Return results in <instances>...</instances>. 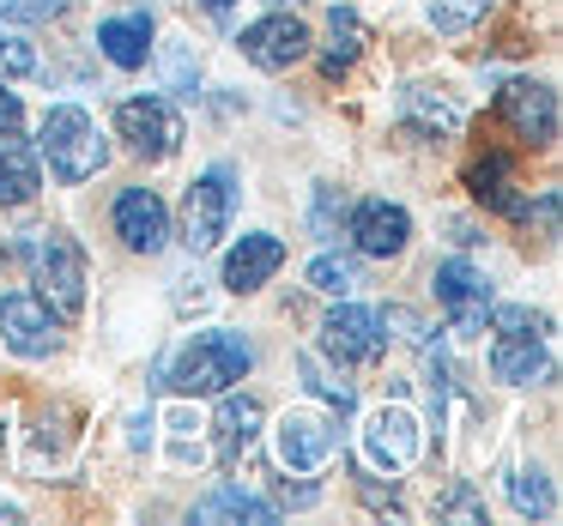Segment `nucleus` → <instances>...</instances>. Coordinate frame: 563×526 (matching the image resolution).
Here are the masks:
<instances>
[{"label":"nucleus","mask_w":563,"mask_h":526,"mask_svg":"<svg viewBox=\"0 0 563 526\" xmlns=\"http://www.w3.org/2000/svg\"><path fill=\"white\" fill-rule=\"evenodd\" d=\"M19 260H25L37 296L62 321L86 315V255H79V243L67 231H25L19 236Z\"/></svg>","instance_id":"1"},{"label":"nucleus","mask_w":563,"mask_h":526,"mask_svg":"<svg viewBox=\"0 0 563 526\" xmlns=\"http://www.w3.org/2000/svg\"><path fill=\"white\" fill-rule=\"evenodd\" d=\"M249 363H255V351H249L243 333L212 327V333H195V339L176 351L170 388L176 393H231L236 381L249 376Z\"/></svg>","instance_id":"2"},{"label":"nucleus","mask_w":563,"mask_h":526,"mask_svg":"<svg viewBox=\"0 0 563 526\" xmlns=\"http://www.w3.org/2000/svg\"><path fill=\"white\" fill-rule=\"evenodd\" d=\"M43 158H49V176L55 182H91V176L110 164V146H103L98 122H91L79 103H55L43 115Z\"/></svg>","instance_id":"3"},{"label":"nucleus","mask_w":563,"mask_h":526,"mask_svg":"<svg viewBox=\"0 0 563 526\" xmlns=\"http://www.w3.org/2000/svg\"><path fill=\"white\" fill-rule=\"evenodd\" d=\"M551 369V321L533 309H503L497 315V339H490V376L527 388Z\"/></svg>","instance_id":"4"},{"label":"nucleus","mask_w":563,"mask_h":526,"mask_svg":"<svg viewBox=\"0 0 563 526\" xmlns=\"http://www.w3.org/2000/svg\"><path fill=\"white\" fill-rule=\"evenodd\" d=\"M231 212H236V170L231 164H212L183 200V243L195 255H207L224 231H231Z\"/></svg>","instance_id":"5"},{"label":"nucleus","mask_w":563,"mask_h":526,"mask_svg":"<svg viewBox=\"0 0 563 526\" xmlns=\"http://www.w3.org/2000/svg\"><path fill=\"white\" fill-rule=\"evenodd\" d=\"M115 134H122L128 152H140L146 164H164L183 146V115L164 98H128L122 110H115Z\"/></svg>","instance_id":"6"},{"label":"nucleus","mask_w":563,"mask_h":526,"mask_svg":"<svg viewBox=\"0 0 563 526\" xmlns=\"http://www.w3.org/2000/svg\"><path fill=\"white\" fill-rule=\"evenodd\" d=\"M418 448H424V429H418V417L406 412V405H382L364 424V460L388 478L406 472V466L418 460Z\"/></svg>","instance_id":"7"},{"label":"nucleus","mask_w":563,"mask_h":526,"mask_svg":"<svg viewBox=\"0 0 563 526\" xmlns=\"http://www.w3.org/2000/svg\"><path fill=\"white\" fill-rule=\"evenodd\" d=\"M437 303L449 309L454 333L473 339V333L485 327V315H490V279L473 267V260H442L437 267Z\"/></svg>","instance_id":"8"},{"label":"nucleus","mask_w":563,"mask_h":526,"mask_svg":"<svg viewBox=\"0 0 563 526\" xmlns=\"http://www.w3.org/2000/svg\"><path fill=\"white\" fill-rule=\"evenodd\" d=\"M321 345H328L340 363H369V357H382V345H388V315L340 303L328 321H321Z\"/></svg>","instance_id":"9"},{"label":"nucleus","mask_w":563,"mask_h":526,"mask_svg":"<svg viewBox=\"0 0 563 526\" xmlns=\"http://www.w3.org/2000/svg\"><path fill=\"white\" fill-rule=\"evenodd\" d=\"M236 49H243L261 74H285V67H297L309 55V25L291 13H273V19H261V25H249L243 37H236Z\"/></svg>","instance_id":"10"},{"label":"nucleus","mask_w":563,"mask_h":526,"mask_svg":"<svg viewBox=\"0 0 563 526\" xmlns=\"http://www.w3.org/2000/svg\"><path fill=\"white\" fill-rule=\"evenodd\" d=\"M0 339H7V351L19 357H49L55 345H62V333H55V315L43 296H0Z\"/></svg>","instance_id":"11"},{"label":"nucleus","mask_w":563,"mask_h":526,"mask_svg":"<svg viewBox=\"0 0 563 526\" xmlns=\"http://www.w3.org/2000/svg\"><path fill=\"white\" fill-rule=\"evenodd\" d=\"M273 441H279V460L291 472H321L333 460V424L321 412H285Z\"/></svg>","instance_id":"12"},{"label":"nucleus","mask_w":563,"mask_h":526,"mask_svg":"<svg viewBox=\"0 0 563 526\" xmlns=\"http://www.w3.org/2000/svg\"><path fill=\"white\" fill-rule=\"evenodd\" d=\"M497 103H503L509 127L527 139V146H551V139H558V91H551V86L515 79V86H503Z\"/></svg>","instance_id":"13"},{"label":"nucleus","mask_w":563,"mask_h":526,"mask_svg":"<svg viewBox=\"0 0 563 526\" xmlns=\"http://www.w3.org/2000/svg\"><path fill=\"white\" fill-rule=\"evenodd\" d=\"M115 236H122L134 255H158V248L170 243V212H164V200L152 194V188H128V194L115 200Z\"/></svg>","instance_id":"14"},{"label":"nucleus","mask_w":563,"mask_h":526,"mask_svg":"<svg viewBox=\"0 0 563 526\" xmlns=\"http://www.w3.org/2000/svg\"><path fill=\"white\" fill-rule=\"evenodd\" d=\"M406 236H412V219H406V206H394V200H364V206L352 212V243L364 248L369 260L400 255Z\"/></svg>","instance_id":"15"},{"label":"nucleus","mask_w":563,"mask_h":526,"mask_svg":"<svg viewBox=\"0 0 563 526\" xmlns=\"http://www.w3.org/2000/svg\"><path fill=\"white\" fill-rule=\"evenodd\" d=\"M279 267H285V243L267 236V231H255V236H243V243L224 255V291L249 296V291H261Z\"/></svg>","instance_id":"16"},{"label":"nucleus","mask_w":563,"mask_h":526,"mask_svg":"<svg viewBox=\"0 0 563 526\" xmlns=\"http://www.w3.org/2000/svg\"><path fill=\"white\" fill-rule=\"evenodd\" d=\"M98 49L110 55L115 67H146V55H152V13H115V19H103L98 25Z\"/></svg>","instance_id":"17"},{"label":"nucleus","mask_w":563,"mask_h":526,"mask_svg":"<svg viewBox=\"0 0 563 526\" xmlns=\"http://www.w3.org/2000/svg\"><path fill=\"white\" fill-rule=\"evenodd\" d=\"M43 188V170H37V152L19 146L13 134H0V206H31Z\"/></svg>","instance_id":"18"},{"label":"nucleus","mask_w":563,"mask_h":526,"mask_svg":"<svg viewBox=\"0 0 563 526\" xmlns=\"http://www.w3.org/2000/svg\"><path fill=\"white\" fill-rule=\"evenodd\" d=\"M261 436V400H249V393H231V400L219 405V460H236V454H249V441Z\"/></svg>","instance_id":"19"},{"label":"nucleus","mask_w":563,"mask_h":526,"mask_svg":"<svg viewBox=\"0 0 563 526\" xmlns=\"http://www.w3.org/2000/svg\"><path fill=\"white\" fill-rule=\"evenodd\" d=\"M195 521H255V526H267V521H279V508L249 496V490H236V484H219L207 502H195Z\"/></svg>","instance_id":"20"},{"label":"nucleus","mask_w":563,"mask_h":526,"mask_svg":"<svg viewBox=\"0 0 563 526\" xmlns=\"http://www.w3.org/2000/svg\"><path fill=\"white\" fill-rule=\"evenodd\" d=\"M328 37H333V43H328V55H321V74L340 79L345 67L364 55V19H357L352 7H333V13H328Z\"/></svg>","instance_id":"21"},{"label":"nucleus","mask_w":563,"mask_h":526,"mask_svg":"<svg viewBox=\"0 0 563 526\" xmlns=\"http://www.w3.org/2000/svg\"><path fill=\"white\" fill-rule=\"evenodd\" d=\"M466 188H473V194L485 200V206H497V212H527V206H521V194H515L509 158H497V152H490V158H478L473 170H466Z\"/></svg>","instance_id":"22"},{"label":"nucleus","mask_w":563,"mask_h":526,"mask_svg":"<svg viewBox=\"0 0 563 526\" xmlns=\"http://www.w3.org/2000/svg\"><path fill=\"white\" fill-rule=\"evenodd\" d=\"M297 376H303V388L316 393V400H328L333 412H357V388H352V381H340V376H328L316 351L297 357Z\"/></svg>","instance_id":"23"},{"label":"nucleus","mask_w":563,"mask_h":526,"mask_svg":"<svg viewBox=\"0 0 563 526\" xmlns=\"http://www.w3.org/2000/svg\"><path fill=\"white\" fill-rule=\"evenodd\" d=\"M406 115H418V122L437 127V134H454V127H461V103H449L442 91H430V86L406 91Z\"/></svg>","instance_id":"24"},{"label":"nucleus","mask_w":563,"mask_h":526,"mask_svg":"<svg viewBox=\"0 0 563 526\" xmlns=\"http://www.w3.org/2000/svg\"><path fill=\"white\" fill-rule=\"evenodd\" d=\"M309 284L328 291V296H352L364 279H357V267L345 255H316V260H309Z\"/></svg>","instance_id":"25"},{"label":"nucleus","mask_w":563,"mask_h":526,"mask_svg":"<svg viewBox=\"0 0 563 526\" xmlns=\"http://www.w3.org/2000/svg\"><path fill=\"white\" fill-rule=\"evenodd\" d=\"M509 496H515V508H521V514H539V521H545V514L558 508V496H551V478H545V472H533V466H527V472H515Z\"/></svg>","instance_id":"26"},{"label":"nucleus","mask_w":563,"mask_h":526,"mask_svg":"<svg viewBox=\"0 0 563 526\" xmlns=\"http://www.w3.org/2000/svg\"><path fill=\"white\" fill-rule=\"evenodd\" d=\"M485 13H490V0H430V25H437L442 37H454V31L478 25Z\"/></svg>","instance_id":"27"},{"label":"nucleus","mask_w":563,"mask_h":526,"mask_svg":"<svg viewBox=\"0 0 563 526\" xmlns=\"http://www.w3.org/2000/svg\"><path fill=\"white\" fill-rule=\"evenodd\" d=\"M164 74H170V91H195L200 86L195 49H188V43H170V49H164Z\"/></svg>","instance_id":"28"},{"label":"nucleus","mask_w":563,"mask_h":526,"mask_svg":"<svg viewBox=\"0 0 563 526\" xmlns=\"http://www.w3.org/2000/svg\"><path fill=\"white\" fill-rule=\"evenodd\" d=\"M437 514H442V521H466V526H485V502H478L473 496V490H449V496H442L437 502Z\"/></svg>","instance_id":"29"},{"label":"nucleus","mask_w":563,"mask_h":526,"mask_svg":"<svg viewBox=\"0 0 563 526\" xmlns=\"http://www.w3.org/2000/svg\"><path fill=\"white\" fill-rule=\"evenodd\" d=\"M0 13L19 19V25H43V19H62L67 0H0Z\"/></svg>","instance_id":"30"},{"label":"nucleus","mask_w":563,"mask_h":526,"mask_svg":"<svg viewBox=\"0 0 563 526\" xmlns=\"http://www.w3.org/2000/svg\"><path fill=\"white\" fill-rule=\"evenodd\" d=\"M345 219V200H340V188H316V231L321 236H333V224Z\"/></svg>","instance_id":"31"},{"label":"nucleus","mask_w":563,"mask_h":526,"mask_svg":"<svg viewBox=\"0 0 563 526\" xmlns=\"http://www.w3.org/2000/svg\"><path fill=\"white\" fill-rule=\"evenodd\" d=\"M0 67H7V74H31V67H37V55H31L19 37H7V31H0Z\"/></svg>","instance_id":"32"},{"label":"nucleus","mask_w":563,"mask_h":526,"mask_svg":"<svg viewBox=\"0 0 563 526\" xmlns=\"http://www.w3.org/2000/svg\"><path fill=\"white\" fill-rule=\"evenodd\" d=\"M25 127V110H19V98L7 86H0V134H19Z\"/></svg>","instance_id":"33"},{"label":"nucleus","mask_w":563,"mask_h":526,"mask_svg":"<svg viewBox=\"0 0 563 526\" xmlns=\"http://www.w3.org/2000/svg\"><path fill=\"white\" fill-rule=\"evenodd\" d=\"M195 7L207 19H219V25H231V19H236V0H195Z\"/></svg>","instance_id":"34"},{"label":"nucleus","mask_w":563,"mask_h":526,"mask_svg":"<svg viewBox=\"0 0 563 526\" xmlns=\"http://www.w3.org/2000/svg\"><path fill=\"white\" fill-rule=\"evenodd\" d=\"M0 521H19V508H13V502H0Z\"/></svg>","instance_id":"35"}]
</instances>
